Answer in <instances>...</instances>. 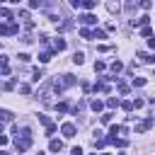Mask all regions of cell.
I'll use <instances>...</instances> for the list:
<instances>
[{"instance_id":"14","label":"cell","mask_w":155,"mask_h":155,"mask_svg":"<svg viewBox=\"0 0 155 155\" xmlns=\"http://www.w3.org/2000/svg\"><path fill=\"white\" fill-rule=\"evenodd\" d=\"M111 70H114V73H121V70H124V63H121V61H114V63H111Z\"/></svg>"},{"instance_id":"19","label":"cell","mask_w":155,"mask_h":155,"mask_svg":"<svg viewBox=\"0 0 155 155\" xmlns=\"http://www.w3.org/2000/svg\"><path fill=\"white\" fill-rule=\"evenodd\" d=\"M145 85V78H133V87H143Z\"/></svg>"},{"instance_id":"18","label":"cell","mask_w":155,"mask_h":155,"mask_svg":"<svg viewBox=\"0 0 155 155\" xmlns=\"http://www.w3.org/2000/svg\"><path fill=\"white\" fill-rule=\"evenodd\" d=\"M0 17H5V19H12V12L7 7H0Z\"/></svg>"},{"instance_id":"10","label":"cell","mask_w":155,"mask_h":155,"mask_svg":"<svg viewBox=\"0 0 155 155\" xmlns=\"http://www.w3.org/2000/svg\"><path fill=\"white\" fill-rule=\"evenodd\" d=\"M0 121H12V111H7V109H0Z\"/></svg>"},{"instance_id":"6","label":"cell","mask_w":155,"mask_h":155,"mask_svg":"<svg viewBox=\"0 0 155 155\" xmlns=\"http://www.w3.org/2000/svg\"><path fill=\"white\" fill-rule=\"evenodd\" d=\"M73 63H75V66H83V63H85V53H83V51H75V53H73Z\"/></svg>"},{"instance_id":"24","label":"cell","mask_w":155,"mask_h":155,"mask_svg":"<svg viewBox=\"0 0 155 155\" xmlns=\"http://www.w3.org/2000/svg\"><path fill=\"white\" fill-rule=\"evenodd\" d=\"M19 92H22V94H29L32 87H29V85H19Z\"/></svg>"},{"instance_id":"3","label":"cell","mask_w":155,"mask_h":155,"mask_svg":"<svg viewBox=\"0 0 155 155\" xmlns=\"http://www.w3.org/2000/svg\"><path fill=\"white\" fill-rule=\"evenodd\" d=\"M61 133L66 136V138H73V136L78 133V128H75V124H63L61 126Z\"/></svg>"},{"instance_id":"13","label":"cell","mask_w":155,"mask_h":155,"mask_svg":"<svg viewBox=\"0 0 155 155\" xmlns=\"http://www.w3.org/2000/svg\"><path fill=\"white\" fill-rule=\"evenodd\" d=\"M53 49H56V51H63V49H66V41H63V39H56V41H53Z\"/></svg>"},{"instance_id":"4","label":"cell","mask_w":155,"mask_h":155,"mask_svg":"<svg viewBox=\"0 0 155 155\" xmlns=\"http://www.w3.org/2000/svg\"><path fill=\"white\" fill-rule=\"evenodd\" d=\"M148 22H150V17L143 15V17H138V19H131V27H148Z\"/></svg>"},{"instance_id":"7","label":"cell","mask_w":155,"mask_h":155,"mask_svg":"<svg viewBox=\"0 0 155 155\" xmlns=\"http://www.w3.org/2000/svg\"><path fill=\"white\" fill-rule=\"evenodd\" d=\"M80 22H83V24H97V17H94V15H83Z\"/></svg>"},{"instance_id":"1","label":"cell","mask_w":155,"mask_h":155,"mask_svg":"<svg viewBox=\"0 0 155 155\" xmlns=\"http://www.w3.org/2000/svg\"><path fill=\"white\" fill-rule=\"evenodd\" d=\"M15 145H17V150H19V153H24V150L32 145V131H29L27 126L22 128V138H19V136L15 138Z\"/></svg>"},{"instance_id":"26","label":"cell","mask_w":155,"mask_h":155,"mask_svg":"<svg viewBox=\"0 0 155 155\" xmlns=\"http://www.w3.org/2000/svg\"><path fill=\"white\" fill-rule=\"evenodd\" d=\"M29 58H32L29 53H19V61H22V63H29Z\"/></svg>"},{"instance_id":"31","label":"cell","mask_w":155,"mask_h":155,"mask_svg":"<svg viewBox=\"0 0 155 155\" xmlns=\"http://www.w3.org/2000/svg\"><path fill=\"white\" fill-rule=\"evenodd\" d=\"M121 107H124V109H126V111H131V109H133V102H124V104H121Z\"/></svg>"},{"instance_id":"21","label":"cell","mask_w":155,"mask_h":155,"mask_svg":"<svg viewBox=\"0 0 155 155\" xmlns=\"http://www.w3.org/2000/svg\"><path fill=\"white\" fill-rule=\"evenodd\" d=\"M116 104H119V100H116V97H109V100H107V107H109V109H114Z\"/></svg>"},{"instance_id":"11","label":"cell","mask_w":155,"mask_h":155,"mask_svg":"<svg viewBox=\"0 0 155 155\" xmlns=\"http://www.w3.org/2000/svg\"><path fill=\"white\" fill-rule=\"evenodd\" d=\"M90 107H92V111H102V107H104V104H102L100 100H92V102H90Z\"/></svg>"},{"instance_id":"25","label":"cell","mask_w":155,"mask_h":155,"mask_svg":"<svg viewBox=\"0 0 155 155\" xmlns=\"http://www.w3.org/2000/svg\"><path fill=\"white\" fill-rule=\"evenodd\" d=\"M150 34H153L150 27H143V29H141V36H150Z\"/></svg>"},{"instance_id":"22","label":"cell","mask_w":155,"mask_h":155,"mask_svg":"<svg viewBox=\"0 0 155 155\" xmlns=\"http://www.w3.org/2000/svg\"><path fill=\"white\" fill-rule=\"evenodd\" d=\"M107 10H109V12H119V3H109Z\"/></svg>"},{"instance_id":"5","label":"cell","mask_w":155,"mask_h":155,"mask_svg":"<svg viewBox=\"0 0 155 155\" xmlns=\"http://www.w3.org/2000/svg\"><path fill=\"white\" fill-rule=\"evenodd\" d=\"M138 58L145 63H155V53H145V51H138Z\"/></svg>"},{"instance_id":"30","label":"cell","mask_w":155,"mask_h":155,"mask_svg":"<svg viewBox=\"0 0 155 155\" xmlns=\"http://www.w3.org/2000/svg\"><path fill=\"white\" fill-rule=\"evenodd\" d=\"M111 121V114H102V124H109Z\"/></svg>"},{"instance_id":"28","label":"cell","mask_w":155,"mask_h":155,"mask_svg":"<svg viewBox=\"0 0 155 155\" xmlns=\"http://www.w3.org/2000/svg\"><path fill=\"white\" fill-rule=\"evenodd\" d=\"M70 155H83V148H80V145H75V148L70 150Z\"/></svg>"},{"instance_id":"9","label":"cell","mask_w":155,"mask_h":155,"mask_svg":"<svg viewBox=\"0 0 155 155\" xmlns=\"http://www.w3.org/2000/svg\"><path fill=\"white\" fill-rule=\"evenodd\" d=\"M49 150H51V153H58V150H63V143H61V141H51Z\"/></svg>"},{"instance_id":"15","label":"cell","mask_w":155,"mask_h":155,"mask_svg":"<svg viewBox=\"0 0 155 155\" xmlns=\"http://www.w3.org/2000/svg\"><path fill=\"white\" fill-rule=\"evenodd\" d=\"M39 61H41V63H49V61H51V51H44L41 56H39Z\"/></svg>"},{"instance_id":"33","label":"cell","mask_w":155,"mask_h":155,"mask_svg":"<svg viewBox=\"0 0 155 155\" xmlns=\"http://www.w3.org/2000/svg\"><path fill=\"white\" fill-rule=\"evenodd\" d=\"M102 155H111V153H102Z\"/></svg>"},{"instance_id":"20","label":"cell","mask_w":155,"mask_h":155,"mask_svg":"<svg viewBox=\"0 0 155 155\" xmlns=\"http://www.w3.org/2000/svg\"><path fill=\"white\" fill-rule=\"evenodd\" d=\"M80 36H83V39H92V32H90L87 27H83V29H80Z\"/></svg>"},{"instance_id":"2","label":"cell","mask_w":155,"mask_h":155,"mask_svg":"<svg viewBox=\"0 0 155 155\" xmlns=\"http://www.w3.org/2000/svg\"><path fill=\"white\" fill-rule=\"evenodd\" d=\"M19 32V24L10 22V24H0V36H10V34H17Z\"/></svg>"},{"instance_id":"17","label":"cell","mask_w":155,"mask_h":155,"mask_svg":"<svg viewBox=\"0 0 155 155\" xmlns=\"http://www.w3.org/2000/svg\"><path fill=\"white\" fill-rule=\"evenodd\" d=\"M83 7H85V10H94V7H97V3H94V0H85Z\"/></svg>"},{"instance_id":"29","label":"cell","mask_w":155,"mask_h":155,"mask_svg":"<svg viewBox=\"0 0 155 155\" xmlns=\"http://www.w3.org/2000/svg\"><path fill=\"white\" fill-rule=\"evenodd\" d=\"M119 92H121V94H126V92H128V85H124V83H119Z\"/></svg>"},{"instance_id":"27","label":"cell","mask_w":155,"mask_h":155,"mask_svg":"<svg viewBox=\"0 0 155 155\" xmlns=\"http://www.w3.org/2000/svg\"><path fill=\"white\" fill-rule=\"evenodd\" d=\"M143 104H145V102H143V100H133V109H141V107H143Z\"/></svg>"},{"instance_id":"16","label":"cell","mask_w":155,"mask_h":155,"mask_svg":"<svg viewBox=\"0 0 155 155\" xmlns=\"http://www.w3.org/2000/svg\"><path fill=\"white\" fill-rule=\"evenodd\" d=\"M94 70H97V73H102V70H107V63H104V61H97V63H94Z\"/></svg>"},{"instance_id":"8","label":"cell","mask_w":155,"mask_h":155,"mask_svg":"<svg viewBox=\"0 0 155 155\" xmlns=\"http://www.w3.org/2000/svg\"><path fill=\"white\" fill-rule=\"evenodd\" d=\"M150 126H153V119H145V121H143L141 126H136V131H138V133H143V131H148Z\"/></svg>"},{"instance_id":"12","label":"cell","mask_w":155,"mask_h":155,"mask_svg":"<svg viewBox=\"0 0 155 155\" xmlns=\"http://www.w3.org/2000/svg\"><path fill=\"white\" fill-rule=\"evenodd\" d=\"M92 39H107V32L104 29H94L92 32Z\"/></svg>"},{"instance_id":"32","label":"cell","mask_w":155,"mask_h":155,"mask_svg":"<svg viewBox=\"0 0 155 155\" xmlns=\"http://www.w3.org/2000/svg\"><path fill=\"white\" fill-rule=\"evenodd\" d=\"M0 145H7V136H3V133H0Z\"/></svg>"},{"instance_id":"23","label":"cell","mask_w":155,"mask_h":155,"mask_svg":"<svg viewBox=\"0 0 155 155\" xmlns=\"http://www.w3.org/2000/svg\"><path fill=\"white\" fill-rule=\"evenodd\" d=\"M56 109H58V111H68V102H58Z\"/></svg>"}]
</instances>
